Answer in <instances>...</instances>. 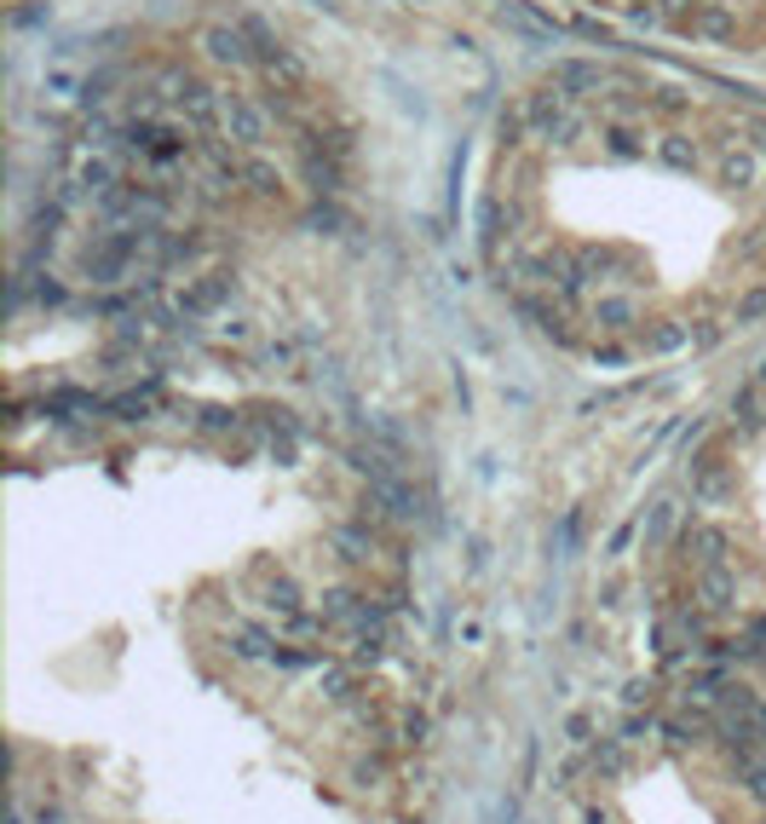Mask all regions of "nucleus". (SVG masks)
I'll return each instance as SVG.
<instances>
[{"instance_id":"7ed1b4c3","label":"nucleus","mask_w":766,"mask_h":824,"mask_svg":"<svg viewBox=\"0 0 766 824\" xmlns=\"http://www.w3.org/2000/svg\"><path fill=\"white\" fill-rule=\"evenodd\" d=\"M12 824H23V818H18V813H12Z\"/></svg>"},{"instance_id":"f03ea898","label":"nucleus","mask_w":766,"mask_h":824,"mask_svg":"<svg viewBox=\"0 0 766 824\" xmlns=\"http://www.w3.org/2000/svg\"><path fill=\"white\" fill-rule=\"evenodd\" d=\"M35 824H64V813H58V807H41V813H35Z\"/></svg>"},{"instance_id":"f257e3e1","label":"nucleus","mask_w":766,"mask_h":824,"mask_svg":"<svg viewBox=\"0 0 766 824\" xmlns=\"http://www.w3.org/2000/svg\"><path fill=\"white\" fill-rule=\"evenodd\" d=\"M692 237L766 277V127L651 75L548 82L501 133L490 248L536 318L640 329V243Z\"/></svg>"}]
</instances>
